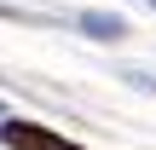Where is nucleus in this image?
<instances>
[{
	"instance_id": "1",
	"label": "nucleus",
	"mask_w": 156,
	"mask_h": 150,
	"mask_svg": "<svg viewBox=\"0 0 156 150\" xmlns=\"http://www.w3.org/2000/svg\"><path fill=\"white\" fill-rule=\"evenodd\" d=\"M0 145L6 150H81L69 139H58V133H46V127H35V121H17V116L0 127Z\"/></svg>"
},
{
	"instance_id": "2",
	"label": "nucleus",
	"mask_w": 156,
	"mask_h": 150,
	"mask_svg": "<svg viewBox=\"0 0 156 150\" xmlns=\"http://www.w3.org/2000/svg\"><path fill=\"white\" fill-rule=\"evenodd\" d=\"M81 29H87L93 40H122V35H127V23H122L116 12H81Z\"/></svg>"
},
{
	"instance_id": "3",
	"label": "nucleus",
	"mask_w": 156,
	"mask_h": 150,
	"mask_svg": "<svg viewBox=\"0 0 156 150\" xmlns=\"http://www.w3.org/2000/svg\"><path fill=\"white\" fill-rule=\"evenodd\" d=\"M151 6H156V0H151Z\"/></svg>"
}]
</instances>
